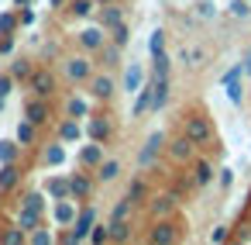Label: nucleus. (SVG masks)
Instances as JSON below:
<instances>
[{"mask_svg":"<svg viewBox=\"0 0 251 245\" xmlns=\"http://www.w3.org/2000/svg\"><path fill=\"white\" fill-rule=\"evenodd\" d=\"M182 135H189L196 145H206V142L213 138V124H210L203 114H186V121H182Z\"/></svg>","mask_w":251,"mask_h":245,"instance_id":"obj_1","label":"nucleus"},{"mask_svg":"<svg viewBox=\"0 0 251 245\" xmlns=\"http://www.w3.org/2000/svg\"><path fill=\"white\" fill-rule=\"evenodd\" d=\"M93 221H97L93 207H86L83 214H76V221H73V231L66 235V242H86V238H90V231H93Z\"/></svg>","mask_w":251,"mask_h":245,"instance_id":"obj_2","label":"nucleus"},{"mask_svg":"<svg viewBox=\"0 0 251 245\" xmlns=\"http://www.w3.org/2000/svg\"><path fill=\"white\" fill-rule=\"evenodd\" d=\"M193 152H196V142H193L189 135H179V138L169 145V155H172V162H179V166L193 162Z\"/></svg>","mask_w":251,"mask_h":245,"instance_id":"obj_3","label":"nucleus"},{"mask_svg":"<svg viewBox=\"0 0 251 245\" xmlns=\"http://www.w3.org/2000/svg\"><path fill=\"white\" fill-rule=\"evenodd\" d=\"M66 76H69L73 83L90 80V76H93V62H90L86 56H73V59H66Z\"/></svg>","mask_w":251,"mask_h":245,"instance_id":"obj_4","label":"nucleus"},{"mask_svg":"<svg viewBox=\"0 0 251 245\" xmlns=\"http://www.w3.org/2000/svg\"><path fill=\"white\" fill-rule=\"evenodd\" d=\"M31 90H35V97H52L55 93V76L49 73V69H38V73H31Z\"/></svg>","mask_w":251,"mask_h":245,"instance_id":"obj_5","label":"nucleus"},{"mask_svg":"<svg viewBox=\"0 0 251 245\" xmlns=\"http://www.w3.org/2000/svg\"><path fill=\"white\" fill-rule=\"evenodd\" d=\"M172 211H176V193H158V197H151V204H148V214H151L155 221L169 217Z\"/></svg>","mask_w":251,"mask_h":245,"instance_id":"obj_6","label":"nucleus"},{"mask_svg":"<svg viewBox=\"0 0 251 245\" xmlns=\"http://www.w3.org/2000/svg\"><path fill=\"white\" fill-rule=\"evenodd\" d=\"M162 142H165V135H162V131L148 135V142H145V149H141V155H138V166H151V162H155V155L165 149Z\"/></svg>","mask_w":251,"mask_h":245,"instance_id":"obj_7","label":"nucleus"},{"mask_svg":"<svg viewBox=\"0 0 251 245\" xmlns=\"http://www.w3.org/2000/svg\"><path fill=\"white\" fill-rule=\"evenodd\" d=\"M100 162H103V142H90V145L79 149V166L83 169H97Z\"/></svg>","mask_w":251,"mask_h":245,"instance_id":"obj_8","label":"nucleus"},{"mask_svg":"<svg viewBox=\"0 0 251 245\" xmlns=\"http://www.w3.org/2000/svg\"><path fill=\"white\" fill-rule=\"evenodd\" d=\"M90 90H93V97H97V100H110L117 87H114L110 73H100V76H90Z\"/></svg>","mask_w":251,"mask_h":245,"instance_id":"obj_9","label":"nucleus"},{"mask_svg":"<svg viewBox=\"0 0 251 245\" xmlns=\"http://www.w3.org/2000/svg\"><path fill=\"white\" fill-rule=\"evenodd\" d=\"M179 235H176V224L169 221V217H162V221H155V228H151V235H148V242H155V245H165V242H176Z\"/></svg>","mask_w":251,"mask_h":245,"instance_id":"obj_10","label":"nucleus"},{"mask_svg":"<svg viewBox=\"0 0 251 245\" xmlns=\"http://www.w3.org/2000/svg\"><path fill=\"white\" fill-rule=\"evenodd\" d=\"M25 118L31 121V124H49V104H45V97H35L28 107H25Z\"/></svg>","mask_w":251,"mask_h":245,"instance_id":"obj_11","label":"nucleus"},{"mask_svg":"<svg viewBox=\"0 0 251 245\" xmlns=\"http://www.w3.org/2000/svg\"><path fill=\"white\" fill-rule=\"evenodd\" d=\"M52 217H55V224L69 228V224L76 221V207H73V197H62V200H55V211H52Z\"/></svg>","mask_w":251,"mask_h":245,"instance_id":"obj_12","label":"nucleus"},{"mask_svg":"<svg viewBox=\"0 0 251 245\" xmlns=\"http://www.w3.org/2000/svg\"><path fill=\"white\" fill-rule=\"evenodd\" d=\"M18 180H21V169H18V162H0V193L14 190V186H18Z\"/></svg>","mask_w":251,"mask_h":245,"instance_id":"obj_13","label":"nucleus"},{"mask_svg":"<svg viewBox=\"0 0 251 245\" xmlns=\"http://www.w3.org/2000/svg\"><path fill=\"white\" fill-rule=\"evenodd\" d=\"M86 131H90V138H93V142H107V138H110V118L93 114V118H90V124H86Z\"/></svg>","mask_w":251,"mask_h":245,"instance_id":"obj_14","label":"nucleus"},{"mask_svg":"<svg viewBox=\"0 0 251 245\" xmlns=\"http://www.w3.org/2000/svg\"><path fill=\"white\" fill-rule=\"evenodd\" d=\"M69 190H73V200H79V197L86 200V197L93 193V180H90L86 173H73V176H69Z\"/></svg>","mask_w":251,"mask_h":245,"instance_id":"obj_15","label":"nucleus"},{"mask_svg":"<svg viewBox=\"0 0 251 245\" xmlns=\"http://www.w3.org/2000/svg\"><path fill=\"white\" fill-rule=\"evenodd\" d=\"M45 193L55 197V200L73 197V190H69V176H49V180H45Z\"/></svg>","mask_w":251,"mask_h":245,"instance_id":"obj_16","label":"nucleus"},{"mask_svg":"<svg viewBox=\"0 0 251 245\" xmlns=\"http://www.w3.org/2000/svg\"><path fill=\"white\" fill-rule=\"evenodd\" d=\"M76 38H79L83 49H93V52H100V45H103V31L100 28H83Z\"/></svg>","mask_w":251,"mask_h":245,"instance_id":"obj_17","label":"nucleus"},{"mask_svg":"<svg viewBox=\"0 0 251 245\" xmlns=\"http://www.w3.org/2000/svg\"><path fill=\"white\" fill-rule=\"evenodd\" d=\"M169 100V80H151V111H162Z\"/></svg>","mask_w":251,"mask_h":245,"instance_id":"obj_18","label":"nucleus"},{"mask_svg":"<svg viewBox=\"0 0 251 245\" xmlns=\"http://www.w3.org/2000/svg\"><path fill=\"white\" fill-rule=\"evenodd\" d=\"M141 80H145V69H141L138 62H131V66H127V73H124V90L138 93V90H141Z\"/></svg>","mask_w":251,"mask_h":245,"instance_id":"obj_19","label":"nucleus"},{"mask_svg":"<svg viewBox=\"0 0 251 245\" xmlns=\"http://www.w3.org/2000/svg\"><path fill=\"white\" fill-rule=\"evenodd\" d=\"M121 176V162L117 159H103L100 166H97V180L100 183H110V180H117Z\"/></svg>","mask_w":251,"mask_h":245,"instance_id":"obj_20","label":"nucleus"},{"mask_svg":"<svg viewBox=\"0 0 251 245\" xmlns=\"http://www.w3.org/2000/svg\"><path fill=\"white\" fill-rule=\"evenodd\" d=\"M83 135V128H79V118H69V121H62V128H59V138L62 142H76Z\"/></svg>","mask_w":251,"mask_h":245,"instance_id":"obj_21","label":"nucleus"},{"mask_svg":"<svg viewBox=\"0 0 251 245\" xmlns=\"http://www.w3.org/2000/svg\"><path fill=\"white\" fill-rule=\"evenodd\" d=\"M210 180H213V169H210V162L196 159V166H193V183H196V186H206Z\"/></svg>","mask_w":251,"mask_h":245,"instance_id":"obj_22","label":"nucleus"},{"mask_svg":"<svg viewBox=\"0 0 251 245\" xmlns=\"http://www.w3.org/2000/svg\"><path fill=\"white\" fill-rule=\"evenodd\" d=\"M131 221H110V242H131Z\"/></svg>","mask_w":251,"mask_h":245,"instance_id":"obj_23","label":"nucleus"},{"mask_svg":"<svg viewBox=\"0 0 251 245\" xmlns=\"http://www.w3.org/2000/svg\"><path fill=\"white\" fill-rule=\"evenodd\" d=\"M117 25H124V14H121V7H114V4H103V28H117Z\"/></svg>","mask_w":251,"mask_h":245,"instance_id":"obj_24","label":"nucleus"},{"mask_svg":"<svg viewBox=\"0 0 251 245\" xmlns=\"http://www.w3.org/2000/svg\"><path fill=\"white\" fill-rule=\"evenodd\" d=\"M151 80H169V56L165 52H158V56H151Z\"/></svg>","mask_w":251,"mask_h":245,"instance_id":"obj_25","label":"nucleus"},{"mask_svg":"<svg viewBox=\"0 0 251 245\" xmlns=\"http://www.w3.org/2000/svg\"><path fill=\"white\" fill-rule=\"evenodd\" d=\"M134 204H138L134 197H124V200H117V207L110 211V221H127V214L134 211Z\"/></svg>","mask_w":251,"mask_h":245,"instance_id":"obj_26","label":"nucleus"},{"mask_svg":"<svg viewBox=\"0 0 251 245\" xmlns=\"http://www.w3.org/2000/svg\"><path fill=\"white\" fill-rule=\"evenodd\" d=\"M38 221H42V211H35V207H25V211H21V217H18V224H21L25 231H35V228H38Z\"/></svg>","mask_w":251,"mask_h":245,"instance_id":"obj_27","label":"nucleus"},{"mask_svg":"<svg viewBox=\"0 0 251 245\" xmlns=\"http://www.w3.org/2000/svg\"><path fill=\"white\" fill-rule=\"evenodd\" d=\"M148 107H151V83L138 90V100H134V118H138V114H145Z\"/></svg>","mask_w":251,"mask_h":245,"instance_id":"obj_28","label":"nucleus"},{"mask_svg":"<svg viewBox=\"0 0 251 245\" xmlns=\"http://www.w3.org/2000/svg\"><path fill=\"white\" fill-rule=\"evenodd\" d=\"M66 111H69V118H79V121H83V118H86V114H90V104H86V100H83V97H73V100H69V107H66Z\"/></svg>","mask_w":251,"mask_h":245,"instance_id":"obj_29","label":"nucleus"},{"mask_svg":"<svg viewBox=\"0 0 251 245\" xmlns=\"http://www.w3.org/2000/svg\"><path fill=\"white\" fill-rule=\"evenodd\" d=\"M35 128H38V124H31V121L25 118V121L18 124V142H21V145H31V142H35Z\"/></svg>","mask_w":251,"mask_h":245,"instance_id":"obj_30","label":"nucleus"},{"mask_svg":"<svg viewBox=\"0 0 251 245\" xmlns=\"http://www.w3.org/2000/svg\"><path fill=\"white\" fill-rule=\"evenodd\" d=\"M93 7H97V0H73V4H69V11H73L76 18H90Z\"/></svg>","mask_w":251,"mask_h":245,"instance_id":"obj_31","label":"nucleus"},{"mask_svg":"<svg viewBox=\"0 0 251 245\" xmlns=\"http://www.w3.org/2000/svg\"><path fill=\"white\" fill-rule=\"evenodd\" d=\"M100 56H103V66H110V69H114V66H117V59H121V49L103 42V45H100Z\"/></svg>","mask_w":251,"mask_h":245,"instance_id":"obj_32","label":"nucleus"},{"mask_svg":"<svg viewBox=\"0 0 251 245\" xmlns=\"http://www.w3.org/2000/svg\"><path fill=\"white\" fill-rule=\"evenodd\" d=\"M224 87H227V97H230L234 104H241V100H244V87H241V76H234V80H227Z\"/></svg>","mask_w":251,"mask_h":245,"instance_id":"obj_33","label":"nucleus"},{"mask_svg":"<svg viewBox=\"0 0 251 245\" xmlns=\"http://www.w3.org/2000/svg\"><path fill=\"white\" fill-rule=\"evenodd\" d=\"M18 149H21V142H0V162H14Z\"/></svg>","mask_w":251,"mask_h":245,"instance_id":"obj_34","label":"nucleus"},{"mask_svg":"<svg viewBox=\"0 0 251 245\" xmlns=\"http://www.w3.org/2000/svg\"><path fill=\"white\" fill-rule=\"evenodd\" d=\"M31 73H35V69H31V62H25V59H18V62L11 66V76H14V80H31Z\"/></svg>","mask_w":251,"mask_h":245,"instance_id":"obj_35","label":"nucleus"},{"mask_svg":"<svg viewBox=\"0 0 251 245\" xmlns=\"http://www.w3.org/2000/svg\"><path fill=\"white\" fill-rule=\"evenodd\" d=\"M45 162H52V166L66 162V149H62V145H49V149H45Z\"/></svg>","mask_w":251,"mask_h":245,"instance_id":"obj_36","label":"nucleus"},{"mask_svg":"<svg viewBox=\"0 0 251 245\" xmlns=\"http://www.w3.org/2000/svg\"><path fill=\"white\" fill-rule=\"evenodd\" d=\"M18 25H21V18H18V14H0V35H11Z\"/></svg>","mask_w":251,"mask_h":245,"instance_id":"obj_37","label":"nucleus"},{"mask_svg":"<svg viewBox=\"0 0 251 245\" xmlns=\"http://www.w3.org/2000/svg\"><path fill=\"white\" fill-rule=\"evenodd\" d=\"M148 52H151V56H158V52H165V31H151V42H148Z\"/></svg>","mask_w":251,"mask_h":245,"instance_id":"obj_38","label":"nucleus"},{"mask_svg":"<svg viewBox=\"0 0 251 245\" xmlns=\"http://www.w3.org/2000/svg\"><path fill=\"white\" fill-rule=\"evenodd\" d=\"M107 238H110V224H93V231H90V242L103 245Z\"/></svg>","mask_w":251,"mask_h":245,"instance_id":"obj_39","label":"nucleus"},{"mask_svg":"<svg viewBox=\"0 0 251 245\" xmlns=\"http://www.w3.org/2000/svg\"><path fill=\"white\" fill-rule=\"evenodd\" d=\"M110 35H114V45H117V49H124V45H127V38H131V35H127V28H124V25H117V28H114V31H110Z\"/></svg>","mask_w":251,"mask_h":245,"instance_id":"obj_40","label":"nucleus"},{"mask_svg":"<svg viewBox=\"0 0 251 245\" xmlns=\"http://www.w3.org/2000/svg\"><path fill=\"white\" fill-rule=\"evenodd\" d=\"M25 207H35V211H45V197H42V193H28V197H25Z\"/></svg>","mask_w":251,"mask_h":245,"instance_id":"obj_41","label":"nucleus"},{"mask_svg":"<svg viewBox=\"0 0 251 245\" xmlns=\"http://www.w3.org/2000/svg\"><path fill=\"white\" fill-rule=\"evenodd\" d=\"M25 238H28V231H25L21 224H18L14 231H7V235H4V242H11V245H18V242H25Z\"/></svg>","mask_w":251,"mask_h":245,"instance_id":"obj_42","label":"nucleus"},{"mask_svg":"<svg viewBox=\"0 0 251 245\" xmlns=\"http://www.w3.org/2000/svg\"><path fill=\"white\" fill-rule=\"evenodd\" d=\"M230 238V231H227V224H217L213 231H210V242H227Z\"/></svg>","mask_w":251,"mask_h":245,"instance_id":"obj_43","label":"nucleus"},{"mask_svg":"<svg viewBox=\"0 0 251 245\" xmlns=\"http://www.w3.org/2000/svg\"><path fill=\"white\" fill-rule=\"evenodd\" d=\"M31 242H35V245H49V242H52V231H42V228H35V231H31Z\"/></svg>","mask_w":251,"mask_h":245,"instance_id":"obj_44","label":"nucleus"},{"mask_svg":"<svg viewBox=\"0 0 251 245\" xmlns=\"http://www.w3.org/2000/svg\"><path fill=\"white\" fill-rule=\"evenodd\" d=\"M145 193H148V186H145L141 180H134V183H131V193H127V197H134V200H141Z\"/></svg>","mask_w":251,"mask_h":245,"instance_id":"obj_45","label":"nucleus"},{"mask_svg":"<svg viewBox=\"0 0 251 245\" xmlns=\"http://www.w3.org/2000/svg\"><path fill=\"white\" fill-rule=\"evenodd\" d=\"M230 11H234L237 18H244V14H251V7H248V0H234V4H230Z\"/></svg>","mask_w":251,"mask_h":245,"instance_id":"obj_46","label":"nucleus"},{"mask_svg":"<svg viewBox=\"0 0 251 245\" xmlns=\"http://www.w3.org/2000/svg\"><path fill=\"white\" fill-rule=\"evenodd\" d=\"M196 14H200V18H213V4H210V0H203V4H196Z\"/></svg>","mask_w":251,"mask_h":245,"instance_id":"obj_47","label":"nucleus"},{"mask_svg":"<svg viewBox=\"0 0 251 245\" xmlns=\"http://www.w3.org/2000/svg\"><path fill=\"white\" fill-rule=\"evenodd\" d=\"M11 83H14V76H0V97L11 93Z\"/></svg>","mask_w":251,"mask_h":245,"instance_id":"obj_48","label":"nucleus"},{"mask_svg":"<svg viewBox=\"0 0 251 245\" xmlns=\"http://www.w3.org/2000/svg\"><path fill=\"white\" fill-rule=\"evenodd\" d=\"M11 49H14V38H11V35H4V38H0V56H7Z\"/></svg>","mask_w":251,"mask_h":245,"instance_id":"obj_49","label":"nucleus"},{"mask_svg":"<svg viewBox=\"0 0 251 245\" xmlns=\"http://www.w3.org/2000/svg\"><path fill=\"white\" fill-rule=\"evenodd\" d=\"M18 18H21V25H31V21H35V14H31V11H28V7H25V11H21V14H18Z\"/></svg>","mask_w":251,"mask_h":245,"instance_id":"obj_50","label":"nucleus"},{"mask_svg":"<svg viewBox=\"0 0 251 245\" xmlns=\"http://www.w3.org/2000/svg\"><path fill=\"white\" fill-rule=\"evenodd\" d=\"M241 62H244V73L251 76V45H248V52H244V59H241Z\"/></svg>","mask_w":251,"mask_h":245,"instance_id":"obj_51","label":"nucleus"},{"mask_svg":"<svg viewBox=\"0 0 251 245\" xmlns=\"http://www.w3.org/2000/svg\"><path fill=\"white\" fill-rule=\"evenodd\" d=\"M14 4H18V7H25V4H31V0H14Z\"/></svg>","mask_w":251,"mask_h":245,"instance_id":"obj_52","label":"nucleus"},{"mask_svg":"<svg viewBox=\"0 0 251 245\" xmlns=\"http://www.w3.org/2000/svg\"><path fill=\"white\" fill-rule=\"evenodd\" d=\"M97 4H114V0H97Z\"/></svg>","mask_w":251,"mask_h":245,"instance_id":"obj_53","label":"nucleus"},{"mask_svg":"<svg viewBox=\"0 0 251 245\" xmlns=\"http://www.w3.org/2000/svg\"><path fill=\"white\" fill-rule=\"evenodd\" d=\"M59 4H62V0H52V7H59Z\"/></svg>","mask_w":251,"mask_h":245,"instance_id":"obj_54","label":"nucleus"}]
</instances>
